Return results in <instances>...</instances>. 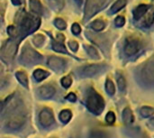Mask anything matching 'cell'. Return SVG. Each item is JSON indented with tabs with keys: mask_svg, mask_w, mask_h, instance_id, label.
<instances>
[{
	"mask_svg": "<svg viewBox=\"0 0 154 138\" xmlns=\"http://www.w3.org/2000/svg\"><path fill=\"white\" fill-rule=\"evenodd\" d=\"M134 118L132 115V112L129 108H126L124 112V120L125 123H131L133 121Z\"/></svg>",
	"mask_w": 154,
	"mask_h": 138,
	"instance_id": "d6986e66",
	"label": "cell"
},
{
	"mask_svg": "<svg viewBox=\"0 0 154 138\" xmlns=\"http://www.w3.org/2000/svg\"><path fill=\"white\" fill-rule=\"evenodd\" d=\"M103 68V66L101 65H89V66H86L82 69V73L86 76H92L94 74H96L97 71H99L101 69Z\"/></svg>",
	"mask_w": 154,
	"mask_h": 138,
	"instance_id": "ba28073f",
	"label": "cell"
},
{
	"mask_svg": "<svg viewBox=\"0 0 154 138\" xmlns=\"http://www.w3.org/2000/svg\"><path fill=\"white\" fill-rule=\"evenodd\" d=\"M126 5V0H117L110 8L109 10V14H114L116 13H117L118 11H120L122 8L125 7V5Z\"/></svg>",
	"mask_w": 154,
	"mask_h": 138,
	"instance_id": "8fae6325",
	"label": "cell"
},
{
	"mask_svg": "<svg viewBox=\"0 0 154 138\" xmlns=\"http://www.w3.org/2000/svg\"><path fill=\"white\" fill-rule=\"evenodd\" d=\"M125 24V17H124V16L119 15V16H117V17L116 18V24L117 26L121 27V26H123Z\"/></svg>",
	"mask_w": 154,
	"mask_h": 138,
	"instance_id": "cb8c5ba5",
	"label": "cell"
},
{
	"mask_svg": "<svg viewBox=\"0 0 154 138\" xmlns=\"http://www.w3.org/2000/svg\"><path fill=\"white\" fill-rule=\"evenodd\" d=\"M53 49L55 51H58V52H66V50L64 48V46L62 44H60L59 42H54L53 43Z\"/></svg>",
	"mask_w": 154,
	"mask_h": 138,
	"instance_id": "d4e9b609",
	"label": "cell"
},
{
	"mask_svg": "<svg viewBox=\"0 0 154 138\" xmlns=\"http://www.w3.org/2000/svg\"><path fill=\"white\" fill-rule=\"evenodd\" d=\"M16 77H17L18 80H19L24 87H27V86H28V79H27L26 74H25L23 71H18V72L16 73Z\"/></svg>",
	"mask_w": 154,
	"mask_h": 138,
	"instance_id": "5bb4252c",
	"label": "cell"
},
{
	"mask_svg": "<svg viewBox=\"0 0 154 138\" xmlns=\"http://www.w3.org/2000/svg\"><path fill=\"white\" fill-rule=\"evenodd\" d=\"M3 108H4V102L3 101H0V112L2 111Z\"/></svg>",
	"mask_w": 154,
	"mask_h": 138,
	"instance_id": "d6a6232c",
	"label": "cell"
},
{
	"mask_svg": "<svg viewBox=\"0 0 154 138\" xmlns=\"http://www.w3.org/2000/svg\"><path fill=\"white\" fill-rule=\"evenodd\" d=\"M154 22V9H151V10H148L147 12V15L145 16L143 24L144 26L146 27H150Z\"/></svg>",
	"mask_w": 154,
	"mask_h": 138,
	"instance_id": "7c38bea8",
	"label": "cell"
},
{
	"mask_svg": "<svg viewBox=\"0 0 154 138\" xmlns=\"http://www.w3.org/2000/svg\"><path fill=\"white\" fill-rule=\"evenodd\" d=\"M2 71H3V67H2V66L0 65V73L2 72Z\"/></svg>",
	"mask_w": 154,
	"mask_h": 138,
	"instance_id": "836d02e7",
	"label": "cell"
},
{
	"mask_svg": "<svg viewBox=\"0 0 154 138\" xmlns=\"http://www.w3.org/2000/svg\"><path fill=\"white\" fill-rule=\"evenodd\" d=\"M115 119H116V117H115V115H114V113H112V112H109L108 114H107V116H106V121L108 122V123H114L115 122Z\"/></svg>",
	"mask_w": 154,
	"mask_h": 138,
	"instance_id": "f1b7e54d",
	"label": "cell"
},
{
	"mask_svg": "<svg viewBox=\"0 0 154 138\" xmlns=\"http://www.w3.org/2000/svg\"><path fill=\"white\" fill-rule=\"evenodd\" d=\"M143 74L145 79L154 80V61L149 62L143 69Z\"/></svg>",
	"mask_w": 154,
	"mask_h": 138,
	"instance_id": "9c48e42d",
	"label": "cell"
},
{
	"mask_svg": "<svg viewBox=\"0 0 154 138\" xmlns=\"http://www.w3.org/2000/svg\"><path fill=\"white\" fill-rule=\"evenodd\" d=\"M72 80L69 77H64L62 80H61V84L63 85V87L65 88H69L71 84Z\"/></svg>",
	"mask_w": 154,
	"mask_h": 138,
	"instance_id": "603a6c76",
	"label": "cell"
},
{
	"mask_svg": "<svg viewBox=\"0 0 154 138\" xmlns=\"http://www.w3.org/2000/svg\"><path fill=\"white\" fill-rule=\"evenodd\" d=\"M16 51V46L13 42H8L5 49V55L6 57H12Z\"/></svg>",
	"mask_w": 154,
	"mask_h": 138,
	"instance_id": "4fadbf2b",
	"label": "cell"
},
{
	"mask_svg": "<svg viewBox=\"0 0 154 138\" xmlns=\"http://www.w3.org/2000/svg\"><path fill=\"white\" fill-rule=\"evenodd\" d=\"M88 53L90 54V56H91V57L96 58V59H97V58H98V53H97V52L94 48L88 46Z\"/></svg>",
	"mask_w": 154,
	"mask_h": 138,
	"instance_id": "484cf974",
	"label": "cell"
},
{
	"mask_svg": "<svg viewBox=\"0 0 154 138\" xmlns=\"http://www.w3.org/2000/svg\"><path fill=\"white\" fill-rule=\"evenodd\" d=\"M77 1H78V2H80V1H81V0H77Z\"/></svg>",
	"mask_w": 154,
	"mask_h": 138,
	"instance_id": "e575fe53",
	"label": "cell"
},
{
	"mask_svg": "<svg viewBox=\"0 0 154 138\" xmlns=\"http://www.w3.org/2000/svg\"><path fill=\"white\" fill-rule=\"evenodd\" d=\"M91 26L96 31H101V30H103L105 28L106 24L103 21H101V20H96L95 22H93L91 24Z\"/></svg>",
	"mask_w": 154,
	"mask_h": 138,
	"instance_id": "2e32d148",
	"label": "cell"
},
{
	"mask_svg": "<svg viewBox=\"0 0 154 138\" xmlns=\"http://www.w3.org/2000/svg\"><path fill=\"white\" fill-rule=\"evenodd\" d=\"M31 8L36 13H41L42 10V7L38 0H31Z\"/></svg>",
	"mask_w": 154,
	"mask_h": 138,
	"instance_id": "e0dca14e",
	"label": "cell"
},
{
	"mask_svg": "<svg viewBox=\"0 0 154 138\" xmlns=\"http://www.w3.org/2000/svg\"><path fill=\"white\" fill-rule=\"evenodd\" d=\"M72 32L75 33V34H79L80 33V26L78 24H74L72 25Z\"/></svg>",
	"mask_w": 154,
	"mask_h": 138,
	"instance_id": "f546056e",
	"label": "cell"
},
{
	"mask_svg": "<svg viewBox=\"0 0 154 138\" xmlns=\"http://www.w3.org/2000/svg\"><path fill=\"white\" fill-rule=\"evenodd\" d=\"M38 93L43 99H50V98H51L54 95L55 89H54L53 87L46 85V86H42V87L39 88Z\"/></svg>",
	"mask_w": 154,
	"mask_h": 138,
	"instance_id": "8992f818",
	"label": "cell"
},
{
	"mask_svg": "<svg viewBox=\"0 0 154 138\" xmlns=\"http://www.w3.org/2000/svg\"><path fill=\"white\" fill-rule=\"evenodd\" d=\"M48 63L49 65L53 68V69H56V70H60L61 69L63 66H64V60L60 59V58H57V57H51L48 61Z\"/></svg>",
	"mask_w": 154,
	"mask_h": 138,
	"instance_id": "30bf717a",
	"label": "cell"
},
{
	"mask_svg": "<svg viewBox=\"0 0 154 138\" xmlns=\"http://www.w3.org/2000/svg\"><path fill=\"white\" fill-rule=\"evenodd\" d=\"M67 99H68L69 100H70V101H75V100H76V96H75V94L70 93V94L68 95Z\"/></svg>",
	"mask_w": 154,
	"mask_h": 138,
	"instance_id": "1f68e13d",
	"label": "cell"
},
{
	"mask_svg": "<svg viewBox=\"0 0 154 138\" xmlns=\"http://www.w3.org/2000/svg\"><path fill=\"white\" fill-rule=\"evenodd\" d=\"M141 112H142V115L143 117H148V116H151L153 114L154 109L151 108H142Z\"/></svg>",
	"mask_w": 154,
	"mask_h": 138,
	"instance_id": "7402d4cb",
	"label": "cell"
},
{
	"mask_svg": "<svg viewBox=\"0 0 154 138\" xmlns=\"http://www.w3.org/2000/svg\"><path fill=\"white\" fill-rule=\"evenodd\" d=\"M106 91L109 93V94H114L115 93V87H114V84L111 80H107L106 81Z\"/></svg>",
	"mask_w": 154,
	"mask_h": 138,
	"instance_id": "44dd1931",
	"label": "cell"
},
{
	"mask_svg": "<svg viewBox=\"0 0 154 138\" xmlns=\"http://www.w3.org/2000/svg\"><path fill=\"white\" fill-rule=\"evenodd\" d=\"M33 41H34V43L38 46H40L42 42H43V37L42 35H36L34 38H33Z\"/></svg>",
	"mask_w": 154,
	"mask_h": 138,
	"instance_id": "83f0119b",
	"label": "cell"
},
{
	"mask_svg": "<svg viewBox=\"0 0 154 138\" xmlns=\"http://www.w3.org/2000/svg\"><path fill=\"white\" fill-rule=\"evenodd\" d=\"M110 0H88L86 5V17L89 18L103 9Z\"/></svg>",
	"mask_w": 154,
	"mask_h": 138,
	"instance_id": "6da1fadb",
	"label": "cell"
},
{
	"mask_svg": "<svg viewBox=\"0 0 154 138\" xmlns=\"http://www.w3.org/2000/svg\"><path fill=\"white\" fill-rule=\"evenodd\" d=\"M25 120H26L25 115L21 112H18L14 114L8 118L6 122V127L10 129H18L24 124Z\"/></svg>",
	"mask_w": 154,
	"mask_h": 138,
	"instance_id": "3957f363",
	"label": "cell"
},
{
	"mask_svg": "<svg viewBox=\"0 0 154 138\" xmlns=\"http://www.w3.org/2000/svg\"><path fill=\"white\" fill-rule=\"evenodd\" d=\"M69 47L73 50V51H77V49H78V43L76 42H69Z\"/></svg>",
	"mask_w": 154,
	"mask_h": 138,
	"instance_id": "4dcf8cb0",
	"label": "cell"
},
{
	"mask_svg": "<svg viewBox=\"0 0 154 138\" xmlns=\"http://www.w3.org/2000/svg\"><path fill=\"white\" fill-rule=\"evenodd\" d=\"M48 75H49V73L46 72V71H42V70H36V71H34V73H33V76L35 77V79H36L38 81L42 80L45 79Z\"/></svg>",
	"mask_w": 154,
	"mask_h": 138,
	"instance_id": "9a60e30c",
	"label": "cell"
},
{
	"mask_svg": "<svg viewBox=\"0 0 154 138\" xmlns=\"http://www.w3.org/2000/svg\"><path fill=\"white\" fill-rule=\"evenodd\" d=\"M55 24L58 26V28H60V29H64V28H66V23L63 21V20H61V19H57L56 20V22H55Z\"/></svg>",
	"mask_w": 154,
	"mask_h": 138,
	"instance_id": "4316f807",
	"label": "cell"
},
{
	"mask_svg": "<svg viewBox=\"0 0 154 138\" xmlns=\"http://www.w3.org/2000/svg\"><path fill=\"white\" fill-rule=\"evenodd\" d=\"M71 118V113L69 110H63L60 114V119L63 122H68Z\"/></svg>",
	"mask_w": 154,
	"mask_h": 138,
	"instance_id": "ac0fdd59",
	"label": "cell"
},
{
	"mask_svg": "<svg viewBox=\"0 0 154 138\" xmlns=\"http://www.w3.org/2000/svg\"><path fill=\"white\" fill-rule=\"evenodd\" d=\"M39 120H40L41 124L43 127H49V126H51L54 122V118H53V114H52L51 110H50L48 108L43 109L40 113Z\"/></svg>",
	"mask_w": 154,
	"mask_h": 138,
	"instance_id": "5b68a950",
	"label": "cell"
},
{
	"mask_svg": "<svg viewBox=\"0 0 154 138\" xmlns=\"http://www.w3.org/2000/svg\"><path fill=\"white\" fill-rule=\"evenodd\" d=\"M117 83H118V87L121 90H124L125 88V80L123 77L122 74L118 73L117 74Z\"/></svg>",
	"mask_w": 154,
	"mask_h": 138,
	"instance_id": "ffe728a7",
	"label": "cell"
},
{
	"mask_svg": "<svg viewBox=\"0 0 154 138\" xmlns=\"http://www.w3.org/2000/svg\"><path fill=\"white\" fill-rule=\"evenodd\" d=\"M140 49H141V42L138 39L131 37L126 40L125 46V52L126 55L128 56L134 55L137 52H139Z\"/></svg>",
	"mask_w": 154,
	"mask_h": 138,
	"instance_id": "277c9868",
	"label": "cell"
},
{
	"mask_svg": "<svg viewBox=\"0 0 154 138\" xmlns=\"http://www.w3.org/2000/svg\"><path fill=\"white\" fill-rule=\"evenodd\" d=\"M88 108L95 113H99L100 111H102L103 107H104V103L102 100V98L100 96H98L97 93L92 92L88 99Z\"/></svg>",
	"mask_w": 154,
	"mask_h": 138,
	"instance_id": "7a4b0ae2",
	"label": "cell"
},
{
	"mask_svg": "<svg viewBox=\"0 0 154 138\" xmlns=\"http://www.w3.org/2000/svg\"><path fill=\"white\" fill-rule=\"evenodd\" d=\"M150 9V6L147 5H138L134 10V18L135 20H139L140 18H142Z\"/></svg>",
	"mask_w": 154,
	"mask_h": 138,
	"instance_id": "52a82bcc",
	"label": "cell"
}]
</instances>
